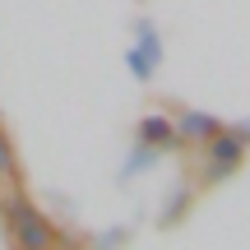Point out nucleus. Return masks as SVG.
<instances>
[{
  "mask_svg": "<svg viewBox=\"0 0 250 250\" xmlns=\"http://www.w3.org/2000/svg\"><path fill=\"white\" fill-rule=\"evenodd\" d=\"M0 218H5L14 246H28V250H56V246H61L56 227L33 208V199H28L23 190H9V195L0 199Z\"/></svg>",
  "mask_w": 250,
  "mask_h": 250,
  "instance_id": "obj_1",
  "label": "nucleus"
},
{
  "mask_svg": "<svg viewBox=\"0 0 250 250\" xmlns=\"http://www.w3.org/2000/svg\"><path fill=\"white\" fill-rule=\"evenodd\" d=\"M208 148V162H204V181H227L236 167L246 162V139L236 130H218L213 139L204 144Z\"/></svg>",
  "mask_w": 250,
  "mask_h": 250,
  "instance_id": "obj_2",
  "label": "nucleus"
},
{
  "mask_svg": "<svg viewBox=\"0 0 250 250\" xmlns=\"http://www.w3.org/2000/svg\"><path fill=\"white\" fill-rule=\"evenodd\" d=\"M139 144H148V148H176L181 134H176V125H171V116L153 111V116L139 121Z\"/></svg>",
  "mask_w": 250,
  "mask_h": 250,
  "instance_id": "obj_3",
  "label": "nucleus"
},
{
  "mask_svg": "<svg viewBox=\"0 0 250 250\" xmlns=\"http://www.w3.org/2000/svg\"><path fill=\"white\" fill-rule=\"evenodd\" d=\"M218 130H223V125L208 116V111H181V121H176V134L181 139H195V144H208Z\"/></svg>",
  "mask_w": 250,
  "mask_h": 250,
  "instance_id": "obj_4",
  "label": "nucleus"
},
{
  "mask_svg": "<svg viewBox=\"0 0 250 250\" xmlns=\"http://www.w3.org/2000/svg\"><path fill=\"white\" fill-rule=\"evenodd\" d=\"M186 208H190V190H176V195L162 204V227H171V223H181L186 218Z\"/></svg>",
  "mask_w": 250,
  "mask_h": 250,
  "instance_id": "obj_5",
  "label": "nucleus"
},
{
  "mask_svg": "<svg viewBox=\"0 0 250 250\" xmlns=\"http://www.w3.org/2000/svg\"><path fill=\"white\" fill-rule=\"evenodd\" d=\"M158 153H162V148H148V144H144L139 153H130V162H125V176H130V171H148V167H158Z\"/></svg>",
  "mask_w": 250,
  "mask_h": 250,
  "instance_id": "obj_6",
  "label": "nucleus"
},
{
  "mask_svg": "<svg viewBox=\"0 0 250 250\" xmlns=\"http://www.w3.org/2000/svg\"><path fill=\"white\" fill-rule=\"evenodd\" d=\"M0 176L19 181V162H14V148H9V134L5 130H0Z\"/></svg>",
  "mask_w": 250,
  "mask_h": 250,
  "instance_id": "obj_7",
  "label": "nucleus"
},
{
  "mask_svg": "<svg viewBox=\"0 0 250 250\" xmlns=\"http://www.w3.org/2000/svg\"><path fill=\"white\" fill-rule=\"evenodd\" d=\"M121 241H125V227H111L107 236H98V241H93V250H116Z\"/></svg>",
  "mask_w": 250,
  "mask_h": 250,
  "instance_id": "obj_8",
  "label": "nucleus"
},
{
  "mask_svg": "<svg viewBox=\"0 0 250 250\" xmlns=\"http://www.w3.org/2000/svg\"><path fill=\"white\" fill-rule=\"evenodd\" d=\"M232 130H236V134H241V139L250 144V125H232Z\"/></svg>",
  "mask_w": 250,
  "mask_h": 250,
  "instance_id": "obj_9",
  "label": "nucleus"
},
{
  "mask_svg": "<svg viewBox=\"0 0 250 250\" xmlns=\"http://www.w3.org/2000/svg\"><path fill=\"white\" fill-rule=\"evenodd\" d=\"M14 250H28V246H14Z\"/></svg>",
  "mask_w": 250,
  "mask_h": 250,
  "instance_id": "obj_10",
  "label": "nucleus"
}]
</instances>
